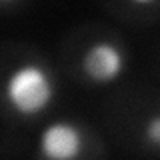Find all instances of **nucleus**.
Wrapping results in <instances>:
<instances>
[{
  "label": "nucleus",
  "mask_w": 160,
  "mask_h": 160,
  "mask_svg": "<svg viewBox=\"0 0 160 160\" xmlns=\"http://www.w3.org/2000/svg\"><path fill=\"white\" fill-rule=\"evenodd\" d=\"M4 98L20 116H36L54 98V82L38 64H22L6 80Z\"/></svg>",
  "instance_id": "1"
},
{
  "label": "nucleus",
  "mask_w": 160,
  "mask_h": 160,
  "mask_svg": "<svg viewBox=\"0 0 160 160\" xmlns=\"http://www.w3.org/2000/svg\"><path fill=\"white\" fill-rule=\"evenodd\" d=\"M84 74L96 84L114 82L124 70V54L112 42H94L82 54Z\"/></svg>",
  "instance_id": "2"
},
{
  "label": "nucleus",
  "mask_w": 160,
  "mask_h": 160,
  "mask_svg": "<svg viewBox=\"0 0 160 160\" xmlns=\"http://www.w3.org/2000/svg\"><path fill=\"white\" fill-rule=\"evenodd\" d=\"M40 154L52 160L76 158L82 150V134L70 122H54L40 134Z\"/></svg>",
  "instance_id": "3"
},
{
  "label": "nucleus",
  "mask_w": 160,
  "mask_h": 160,
  "mask_svg": "<svg viewBox=\"0 0 160 160\" xmlns=\"http://www.w3.org/2000/svg\"><path fill=\"white\" fill-rule=\"evenodd\" d=\"M146 134H148L150 144H154V146H156V144L160 142V120L158 118H152V120H150Z\"/></svg>",
  "instance_id": "4"
},
{
  "label": "nucleus",
  "mask_w": 160,
  "mask_h": 160,
  "mask_svg": "<svg viewBox=\"0 0 160 160\" xmlns=\"http://www.w3.org/2000/svg\"><path fill=\"white\" fill-rule=\"evenodd\" d=\"M134 4H152L154 0H132Z\"/></svg>",
  "instance_id": "5"
},
{
  "label": "nucleus",
  "mask_w": 160,
  "mask_h": 160,
  "mask_svg": "<svg viewBox=\"0 0 160 160\" xmlns=\"http://www.w3.org/2000/svg\"><path fill=\"white\" fill-rule=\"evenodd\" d=\"M8 2H14V0H0V4H8Z\"/></svg>",
  "instance_id": "6"
}]
</instances>
